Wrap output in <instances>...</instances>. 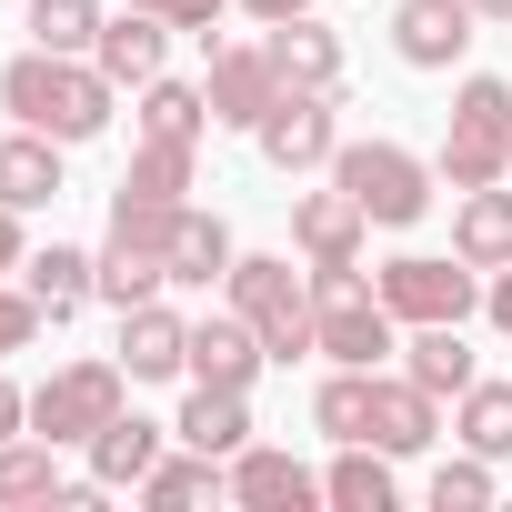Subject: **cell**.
<instances>
[{"label": "cell", "mask_w": 512, "mask_h": 512, "mask_svg": "<svg viewBox=\"0 0 512 512\" xmlns=\"http://www.w3.org/2000/svg\"><path fill=\"white\" fill-rule=\"evenodd\" d=\"M111 91H121V81H111L101 61L81 71L71 51H41V41L0 71V111H11L21 131H51V141H91V131H111Z\"/></svg>", "instance_id": "6da1fadb"}, {"label": "cell", "mask_w": 512, "mask_h": 512, "mask_svg": "<svg viewBox=\"0 0 512 512\" xmlns=\"http://www.w3.org/2000/svg\"><path fill=\"white\" fill-rule=\"evenodd\" d=\"M332 181L362 201V221H392V231L432 211V171H422L402 141H342V151H332Z\"/></svg>", "instance_id": "7a4b0ae2"}, {"label": "cell", "mask_w": 512, "mask_h": 512, "mask_svg": "<svg viewBox=\"0 0 512 512\" xmlns=\"http://www.w3.org/2000/svg\"><path fill=\"white\" fill-rule=\"evenodd\" d=\"M502 171H512V81H462L452 141H442V181L452 191H482Z\"/></svg>", "instance_id": "3957f363"}, {"label": "cell", "mask_w": 512, "mask_h": 512, "mask_svg": "<svg viewBox=\"0 0 512 512\" xmlns=\"http://www.w3.org/2000/svg\"><path fill=\"white\" fill-rule=\"evenodd\" d=\"M231 312L262 332L272 362H302L312 352V292H302L292 262H231Z\"/></svg>", "instance_id": "277c9868"}, {"label": "cell", "mask_w": 512, "mask_h": 512, "mask_svg": "<svg viewBox=\"0 0 512 512\" xmlns=\"http://www.w3.org/2000/svg\"><path fill=\"white\" fill-rule=\"evenodd\" d=\"M121 412V362H71L31 392V432L41 442H91L101 422Z\"/></svg>", "instance_id": "5b68a950"}, {"label": "cell", "mask_w": 512, "mask_h": 512, "mask_svg": "<svg viewBox=\"0 0 512 512\" xmlns=\"http://www.w3.org/2000/svg\"><path fill=\"white\" fill-rule=\"evenodd\" d=\"M382 312L392 322H462L472 312V262L452 272V262H432V251H412V262H382Z\"/></svg>", "instance_id": "8992f818"}, {"label": "cell", "mask_w": 512, "mask_h": 512, "mask_svg": "<svg viewBox=\"0 0 512 512\" xmlns=\"http://www.w3.org/2000/svg\"><path fill=\"white\" fill-rule=\"evenodd\" d=\"M251 141H262L272 171H312V161H332V151H342V131H332V91H292V81H282V101L262 111V131H251Z\"/></svg>", "instance_id": "52a82bcc"}, {"label": "cell", "mask_w": 512, "mask_h": 512, "mask_svg": "<svg viewBox=\"0 0 512 512\" xmlns=\"http://www.w3.org/2000/svg\"><path fill=\"white\" fill-rule=\"evenodd\" d=\"M472 0H402L392 11V51L412 61V71H452L462 61V41H472Z\"/></svg>", "instance_id": "ba28073f"}, {"label": "cell", "mask_w": 512, "mask_h": 512, "mask_svg": "<svg viewBox=\"0 0 512 512\" xmlns=\"http://www.w3.org/2000/svg\"><path fill=\"white\" fill-rule=\"evenodd\" d=\"M282 101V71H272V41L262 51H211V121L231 131H262V111Z\"/></svg>", "instance_id": "9c48e42d"}, {"label": "cell", "mask_w": 512, "mask_h": 512, "mask_svg": "<svg viewBox=\"0 0 512 512\" xmlns=\"http://www.w3.org/2000/svg\"><path fill=\"white\" fill-rule=\"evenodd\" d=\"M272 352H262V332H251L241 312H211V322H191V382H211V392H251V372H262Z\"/></svg>", "instance_id": "30bf717a"}, {"label": "cell", "mask_w": 512, "mask_h": 512, "mask_svg": "<svg viewBox=\"0 0 512 512\" xmlns=\"http://www.w3.org/2000/svg\"><path fill=\"white\" fill-rule=\"evenodd\" d=\"M231 502H251V512H312V502H322V482H312L292 452L241 442V452H231Z\"/></svg>", "instance_id": "8fae6325"}, {"label": "cell", "mask_w": 512, "mask_h": 512, "mask_svg": "<svg viewBox=\"0 0 512 512\" xmlns=\"http://www.w3.org/2000/svg\"><path fill=\"white\" fill-rule=\"evenodd\" d=\"M292 241H302V262L312 272H342V262H362V201L332 181V191H312L302 211H292Z\"/></svg>", "instance_id": "7c38bea8"}, {"label": "cell", "mask_w": 512, "mask_h": 512, "mask_svg": "<svg viewBox=\"0 0 512 512\" xmlns=\"http://www.w3.org/2000/svg\"><path fill=\"white\" fill-rule=\"evenodd\" d=\"M121 372H131V382H171V372H191V322L161 312V302L121 312Z\"/></svg>", "instance_id": "4fadbf2b"}, {"label": "cell", "mask_w": 512, "mask_h": 512, "mask_svg": "<svg viewBox=\"0 0 512 512\" xmlns=\"http://www.w3.org/2000/svg\"><path fill=\"white\" fill-rule=\"evenodd\" d=\"M452 251H462L472 272H502V262H512V191H502V181L462 191V211H452Z\"/></svg>", "instance_id": "5bb4252c"}, {"label": "cell", "mask_w": 512, "mask_h": 512, "mask_svg": "<svg viewBox=\"0 0 512 512\" xmlns=\"http://www.w3.org/2000/svg\"><path fill=\"white\" fill-rule=\"evenodd\" d=\"M231 231H221V211H191L181 201V221H171V282H191V292H211V282H231Z\"/></svg>", "instance_id": "9a60e30c"}, {"label": "cell", "mask_w": 512, "mask_h": 512, "mask_svg": "<svg viewBox=\"0 0 512 512\" xmlns=\"http://www.w3.org/2000/svg\"><path fill=\"white\" fill-rule=\"evenodd\" d=\"M0 201H11V211L61 201V141L51 131H11V141H0Z\"/></svg>", "instance_id": "2e32d148"}, {"label": "cell", "mask_w": 512, "mask_h": 512, "mask_svg": "<svg viewBox=\"0 0 512 512\" xmlns=\"http://www.w3.org/2000/svg\"><path fill=\"white\" fill-rule=\"evenodd\" d=\"M272 71L292 81V91H332L342 81V41L302 11V21H272Z\"/></svg>", "instance_id": "e0dca14e"}, {"label": "cell", "mask_w": 512, "mask_h": 512, "mask_svg": "<svg viewBox=\"0 0 512 512\" xmlns=\"http://www.w3.org/2000/svg\"><path fill=\"white\" fill-rule=\"evenodd\" d=\"M402 372H412L432 402H442V392L462 402V392L482 382V372H472V352H462V322H412V352H402Z\"/></svg>", "instance_id": "ac0fdd59"}, {"label": "cell", "mask_w": 512, "mask_h": 512, "mask_svg": "<svg viewBox=\"0 0 512 512\" xmlns=\"http://www.w3.org/2000/svg\"><path fill=\"white\" fill-rule=\"evenodd\" d=\"M161 31H171L161 11H131V21H101L91 61H101V71H111L121 91H131V81H161Z\"/></svg>", "instance_id": "d6986e66"}, {"label": "cell", "mask_w": 512, "mask_h": 512, "mask_svg": "<svg viewBox=\"0 0 512 512\" xmlns=\"http://www.w3.org/2000/svg\"><path fill=\"white\" fill-rule=\"evenodd\" d=\"M171 432H181L191 452H211V462H221V452H241V442H251V412H241V392L191 382V402H181V422H171Z\"/></svg>", "instance_id": "ffe728a7"}, {"label": "cell", "mask_w": 512, "mask_h": 512, "mask_svg": "<svg viewBox=\"0 0 512 512\" xmlns=\"http://www.w3.org/2000/svg\"><path fill=\"white\" fill-rule=\"evenodd\" d=\"M161 462V422H141V412H111L101 432H91V482H141Z\"/></svg>", "instance_id": "44dd1931"}, {"label": "cell", "mask_w": 512, "mask_h": 512, "mask_svg": "<svg viewBox=\"0 0 512 512\" xmlns=\"http://www.w3.org/2000/svg\"><path fill=\"white\" fill-rule=\"evenodd\" d=\"M372 442L382 452H422L432 442V392L402 372V382H372Z\"/></svg>", "instance_id": "7402d4cb"}, {"label": "cell", "mask_w": 512, "mask_h": 512, "mask_svg": "<svg viewBox=\"0 0 512 512\" xmlns=\"http://www.w3.org/2000/svg\"><path fill=\"white\" fill-rule=\"evenodd\" d=\"M392 462H382V442H342V462H332V482H322V502H342V512H392Z\"/></svg>", "instance_id": "603a6c76"}, {"label": "cell", "mask_w": 512, "mask_h": 512, "mask_svg": "<svg viewBox=\"0 0 512 512\" xmlns=\"http://www.w3.org/2000/svg\"><path fill=\"white\" fill-rule=\"evenodd\" d=\"M161 282H171L161 251H141V241L111 231V251H101V302H111V312H141V302H161Z\"/></svg>", "instance_id": "cb8c5ba5"}, {"label": "cell", "mask_w": 512, "mask_h": 512, "mask_svg": "<svg viewBox=\"0 0 512 512\" xmlns=\"http://www.w3.org/2000/svg\"><path fill=\"white\" fill-rule=\"evenodd\" d=\"M91 292H101V262H81V251H61V241H51V251H31V302H41L51 322H71Z\"/></svg>", "instance_id": "d4e9b609"}, {"label": "cell", "mask_w": 512, "mask_h": 512, "mask_svg": "<svg viewBox=\"0 0 512 512\" xmlns=\"http://www.w3.org/2000/svg\"><path fill=\"white\" fill-rule=\"evenodd\" d=\"M211 121V91L191 81H141V141H201Z\"/></svg>", "instance_id": "484cf974"}, {"label": "cell", "mask_w": 512, "mask_h": 512, "mask_svg": "<svg viewBox=\"0 0 512 512\" xmlns=\"http://www.w3.org/2000/svg\"><path fill=\"white\" fill-rule=\"evenodd\" d=\"M372 382H382V372H342V362H332V382L312 392V422H322L332 442H372Z\"/></svg>", "instance_id": "4316f807"}, {"label": "cell", "mask_w": 512, "mask_h": 512, "mask_svg": "<svg viewBox=\"0 0 512 512\" xmlns=\"http://www.w3.org/2000/svg\"><path fill=\"white\" fill-rule=\"evenodd\" d=\"M61 442H0V502H61V462H51Z\"/></svg>", "instance_id": "83f0119b"}, {"label": "cell", "mask_w": 512, "mask_h": 512, "mask_svg": "<svg viewBox=\"0 0 512 512\" xmlns=\"http://www.w3.org/2000/svg\"><path fill=\"white\" fill-rule=\"evenodd\" d=\"M131 492L171 512V502H211V492H231V472H211V452H181V462H151Z\"/></svg>", "instance_id": "f1b7e54d"}, {"label": "cell", "mask_w": 512, "mask_h": 512, "mask_svg": "<svg viewBox=\"0 0 512 512\" xmlns=\"http://www.w3.org/2000/svg\"><path fill=\"white\" fill-rule=\"evenodd\" d=\"M131 201H181L191 191V141H141V161L121 171Z\"/></svg>", "instance_id": "f546056e"}, {"label": "cell", "mask_w": 512, "mask_h": 512, "mask_svg": "<svg viewBox=\"0 0 512 512\" xmlns=\"http://www.w3.org/2000/svg\"><path fill=\"white\" fill-rule=\"evenodd\" d=\"M462 442H472L482 462L512 452V382H472V392H462Z\"/></svg>", "instance_id": "4dcf8cb0"}, {"label": "cell", "mask_w": 512, "mask_h": 512, "mask_svg": "<svg viewBox=\"0 0 512 512\" xmlns=\"http://www.w3.org/2000/svg\"><path fill=\"white\" fill-rule=\"evenodd\" d=\"M31 41L41 51H91L101 41V0H31Z\"/></svg>", "instance_id": "1f68e13d"}, {"label": "cell", "mask_w": 512, "mask_h": 512, "mask_svg": "<svg viewBox=\"0 0 512 512\" xmlns=\"http://www.w3.org/2000/svg\"><path fill=\"white\" fill-rule=\"evenodd\" d=\"M171 221H181V201H131V191L111 201V231L141 241V251H161V262H171Z\"/></svg>", "instance_id": "d6a6232c"}, {"label": "cell", "mask_w": 512, "mask_h": 512, "mask_svg": "<svg viewBox=\"0 0 512 512\" xmlns=\"http://www.w3.org/2000/svg\"><path fill=\"white\" fill-rule=\"evenodd\" d=\"M432 502H442V512H482V502H492V462H482V452H472V462H442V472H432Z\"/></svg>", "instance_id": "836d02e7"}, {"label": "cell", "mask_w": 512, "mask_h": 512, "mask_svg": "<svg viewBox=\"0 0 512 512\" xmlns=\"http://www.w3.org/2000/svg\"><path fill=\"white\" fill-rule=\"evenodd\" d=\"M51 312L31 302V292H0V352H31V332H41Z\"/></svg>", "instance_id": "e575fe53"}, {"label": "cell", "mask_w": 512, "mask_h": 512, "mask_svg": "<svg viewBox=\"0 0 512 512\" xmlns=\"http://www.w3.org/2000/svg\"><path fill=\"white\" fill-rule=\"evenodd\" d=\"M131 11H161L171 31H201V41H211V21L231 11V0H131Z\"/></svg>", "instance_id": "d590c367"}, {"label": "cell", "mask_w": 512, "mask_h": 512, "mask_svg": "<svg viewBox=\"0 0 512 512\" xmlns=\"http://www.w3.org/2000/svg\"><path fill=\"white\" fill-rule=\"evenodd\" d=\"M241 11H251V21H302L312 0H241Z\"/></svg>", "instance_id": "8d00e7d4"}, {"label": "cell", "mask_w": 512, "mask_h": 512, "mask_svg": "<svg viewBox=\"0 0 512 512\" xmlns=\"http://www.w3.org/2000/svg\"><path fill=\"white\" fill-rule=\"evenodd\" d=\"M11 262H21V211L0 201V272H11Z\"/></svg>", "instance_id": "74e56055"}, {"label": "cell", "mask_w": 512, "mask_h": 512, "mask_svg": "<svg viewBox=\"0 0 512 512\" xmlns=\"http://www.w3.org/2000/svg\"><path fill=\"white\" fill-rule=\"evenodd\" d=\"M21 422H31V402H21V392H11V382H0V442H11V432H21Z\"/></svg>", "instance_id": "f35d334b"}, {"label": "cell", "mask_w": 512, "mask_h": 512, "mask_svg": "<svg viewBox=\"0 0 512 512\" xmlns=\"http://www.w3.org/2000/svg\"><path fill=\"white\" fill-rule=\"evenodd\" d=\"M492 322H502V342H512V272L492 282Z\"/></svg>", "instance_id": "ab89813d"}, {"label": "cell", "mask_w": 512, "mask_h": 512, "mask_svg": "<svg viewBox=\"0 0 512 512\" xmlns=\"http://www.w3.org/2000/svg\"><path fill=\"white\" fill-rule=\"evenodd\" d=\"M472 11H482V21H512V0H472Z\"/></svg>", "instance_id": "60d3db41"}]
</instances>
